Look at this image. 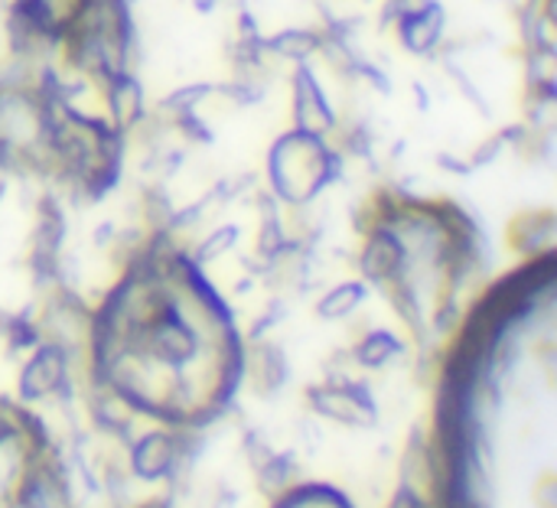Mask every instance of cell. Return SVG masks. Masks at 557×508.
I'll list each match as a JSON object with an SVG mask.
<instances>
[{"instance_id": "cell-1", "label": "cell", "mask_w": 557, "mask_h": 508, "mask_svg": "<svg viewBox=\"0 0 557 508\" xmlns=\"http://www.w3.org/2000/svg\"><path fill=\"white\" fill-rule=\"evenodd\" d=\"M398 352V343L388 336V333H375V336H369V343L362 346V362H369V365H382L385 359H392Z\"/></svg>"}, {"instance_id": "cell-2", "label": "cell", "mask_w": 557, "mask_h": 508, "mask_svg": "<svg viewBox=\"0 0 557 508\" xmlns=\"http://www.w3.org/2000/svg\"><path fill=\"white\" fill-rule=\"evenodd\" d=\"M362 300V287H352V284H346V287H339L330 300H323V317H343V313H349L356 303Z\"/></svg>"}]
</instances>
